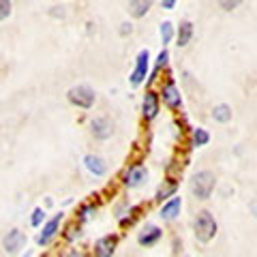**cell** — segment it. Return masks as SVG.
Returning a JSON list of instances; mask_svg holds the SVG:
<instances>
[{"mask_svg":"<svg viewBox=\"0 0 257 257\" xmlns=\"http://www.w3.org/2000/svg\"><path fill=\"white\" fill-rule=\"evenodd\" d=\"M214 184H216L214 174L204 170V172H197L195 176H193L191 191H193V195H195L197 199H208L212 195V191H214Z\"/></svg>","mask_w":257,"mask_h":257,"instance_id":"1","label":"cell"},{"mask_svg":"<svg viewBox=\"0 0 257 257\" xmlns=\"http://www.w3.org/2000/svg\"><path fill=\"white\" fill-rule=\"evenodd\" d=\"M193 227H195V238L199 242H210L216 236V221L208 210H202L195 216V225Z\"/></svg>","mask_w":257,"mask_h":257,"instance_id":"2","label":"cell"},{"mask_svg":"<svg viewBox=\"0 0 257 257\" xmlns=\"http://www.w3.org/2000/svg\"><path fill=\"white\" fill-rule=\"evenodd\" d=\"M67 96H69V101L73 103V105L82 107V109H90L94 105V90H92L90 86H86V84L73 86L67 92Z\"/></svg>","mask_w":257,"mask_h":257,"instance_id":"3","label":"cell"},{"mask_svg":"<svg viewBox=\"0 0 257 257\" xmlns=\"http://www.w3.org/2000/svg\"><path fill=\"white\" fill-rule=\"evenodd\" d=\"M148 50H142L138 54V60H135V69H133V73H131V84L133 86H140L144 79H146L148 75Z\"/></svg>","mask_w":257,"mask_h":257,"instance_id":"4","label":"cell"},{"mask_svg":"<svg viewBox=\"0 0 257 257\" xmlns=\"http://www.w3.org/2000/svg\"><path fill=\"white\" fill-rule=\"evenodd\" d=\"M60 221H62V214H56L54 219H50L45 225H43V231L39 234V238H37V242H39V246H45L50 240L58 234V227H60Z\"/></svg>","mask_w":257,"mask_h":257,"instance_id":"5","label":"cell"},{"mask_svg":"<svg viewBox=\"0 0 257 257\" xmlns=\"http://www.w3.org/2000/svg\"><path fill=\"white\" fill-rule=\"evenodd\" d=\"M24 244H26V234L20 229H11L5 238V251L7 253H18Z\"/></svg>","mask_w":257,"mask_h":257,"instance_id":"6","label":"cell"},{"mask_svg":"<svg viewBox=\"0 0 257 257\" xmlns=\"http://www.w3.org/2000/svg\"><path fill=\"white\" fill-rule=\"evenodd\" d=\"M116 244H118V236H105V238L96 240V244H94V253L99 255V257L114 255Z\"/></svg>","mask_w":257,"mask_h":257,"instance_id":"7","label":"cell"},{"mask_svg":"<svg viewBox=\"0 0 257 257\" xmlns=\"http://www.w3.org/2000/svg\"><path fill=\"white\" fill-rule=\"evenodd\" d=\"M159 105H161V99L157 92H146L144 96V118L146 120H152L157 114H159Z\"/></svg>","mask_w":257,"mask_h":257,"instance_id":"8","label":"cell"},{"mask_svg":"<svg viewBox=\"0 0 257 257\" xmlns=\"http://www.w3.org/2000/svg\"><path fill=\"white\" fill-rule=\"evenodd\" d=\"M161 236H163V231H161L157 225H146L138 240H140V244H142V246H152V244H157V242H159Z\"/></svg>","mask_w":257,"mask_h":257,"instance_id":"9","label":"cell"},{"mask_svg":"<svg viewBox=\"0 0 257 257\" xmlns=\"http://www.w3.org/2000/svg\"><path fill=\"white\" fill-rule=\"evenodd\" d=\"M90 126H92V135L96 140H107V138H111V122L107 118H94L92 122H90Z\"/></svg>","mask_w":257,"mask_h":257,"instance_id":"10","label":"cell"},{"mask_svg":"<svg viewBox=\"0 0 257 257\" xmlns=\"http://www.w3.org/2000/svg\"><path fill=\"white\" fill-rule=\"evenodd\" d=\"M163 101H165V105L167 107H172V109H178L180 105H182V96H180V92H178V88H176L174 84H167L165 88H163Z\"/></svg>","mask_w":257,"mask_h":257,"instance_id":"11","label":"cell"},{"mask_svg":"<svg viewBox=\"0 0 257 257\" xmlns=\"http://www.w3.org/2000/svg\"><path fill=\"white\" fill-rule=\"evenodd\" d=\"M180 208H182V199H180V197L170 199V202L163 204V208H161V219H165V221H174L176 216L180 214Z\"/></svg>","mask_w":257,"mask_h":257,"instance_id":"12","label":"cell"},{"mask_svg":"<svg viewBox=\"0 0 257 257\" xmlns=\"http://www.w3.org/2000/svg\"><path fill=\"white\" fill-rule=\"evenodd\" d=\"M152 7V0H128V13L133 18H144Z\"/></svg>","mask_w":257,"mask_h":257,"instance_id":"13","label":"cell"},{"mask_svg":"<svg viewBox=\"0 0 257 257\" xmlns=\"http://www.w3.org/2000/svg\"><path fill=\"white\" fill-rule=\"evenodd\" d=\"M84 163H86V167H88V172H92L94 176H103V174L107 172V165L103 163V159H101V157L88 155V157L84 159Z\"/></svg>","mask_w":257,"mask_h":257,"instance_id":"14","label":"cell"},{"mask_svg":"<svg viewBox=\"0 0 257 257\" xmlns=\"http://www.w3.org/2000/svg\"><path fill=\"white\" fill-rule=\"evenodd\" d=\"M191 37H193V24H191V22H180L178 32H176L178 45H180V47H187L189 41H191Z\"/></svg>","mask_w":257,"mask_h":257,"instance_id":"15","label":"cell"},{"mask_svg":"<svg viewBox=\"0 0 257 257\" xmlns=\"http://www.w3.org/2000/svg\"><path fill=\"white\" fill-rule=\"evenodd\" d=\"M146 170H144V167H140V165H135V167H131V170H128V174H126V184L128 187H140L142 184V180L146 178Z\"/></svg>","mask_w":257,"mask_h":257,"instance_id":"16","label":"cell"},{"mask_svg":"<svg viewBox=\"0 0 257 257\" xmlns=\"http://www.w3.org/2000/svg\"><path fill=\"white\" fill-rule=\"evenodd\" d=\"M212 118L216 122H229L231 120V107L229 105H216L212 109Z\"/></svg>","mask_w":257,"mask_h":257,"instance_id":"17","label":"cell"},{"mask_svg":"<svg viewBox=\"0 0 257 257\" xmlns=\"http://www.w3.org/2000/svg\"><path fill=\"white\" fill-rule=\"evenodd\" d=\"M210 142V135H208L206 128H195L193 131V146H206Z\"/></svg>","mask_w":257,"mask_h":257,"instance_id":"18","label":"cell"},{"mask_svg":"<svg viewBox=\"0 0 257 257\" xmlns=\"http://www.w3.org/2000/svg\"><path fill=\"white\" fill-rule=\"evenodd\" d=\"M176 189H178V184H176V182L165 184V187H161V189L157 191V199H159V202H163V199H167L170 195H174Z\"/></svg>","mask_w":257,"mask_h":257,"instance_id":"19","label":"cell"},{"mask_svg":"<svg viewBox=\"0 0 257 257\" xmlns=\"http://www.w3.org/2000/svg\"><path fill=\"white\" fill-rule=\"evenodd\" d=\"M172 37H174V26H172V22H163V24H161V41H163V43H170Z\"/></svg>","mask_w":257,"mask_h":257,"instance_id":"20","label":"cell"},{"mask_svg":"<svg viewBox=\"0 0 257 257\" xmlns=\"http://www.w3.org/2000/svg\"><path fill=\"white\" fill-rule=\"evenodd\" d=\"M11 15V0H0V22Z\"/></svg>","mask_w":257,"mask_h":257,"instance_id":"21","label":"cell"},{"mask_svg":"<svg viewBox=\"0 0 257 257\" xmlns=\"http://www.w3.org/2000/svg\"><path fill=\"white\" fill-rule=\"evenodd\" d=\"M240 3H242V0H219L221 9H225V11H234V9H238Z\"/></svg>","mask_w":257,"mask_h":257,"instance_id":"22","label":"cell"},{"mask_svg":"<svg viewBox=\"0 0 257 257\" xmlns=\"http://www.w3.org/2000/svg\"><path fill=\"white\" fill-rule=\"evenodd\" d=\"M43 219H45V212L41 210V208H35V212H32V219H30V223L35 225V227H39V225L43 223Z\"/></svg>","mask_w":257,"mask_h":257,"instance_id":"23","label":"cell"},{"mask_svg":"<svg viewBox=\"0 0 257 257\" xmlns=\"http://www.w3.org/2000/svg\"><path fill=\"white\" fill-rule=\"evenodd\" d=\"M167 58H170V54H167V50H163L159 54V58H157V71H161L167 64Z\"/></svg>","mask_w":257,"mask_h":257,"instance_id":"24","label":"cell"},{"mask_svg":"<svg viewBox=\"0 0 257 257\" xmlns=\"http://www.w3.org/2000/svg\"><path fill=\"white\" fill-rule=\"evenodd\" d=\"M92 210H94V206H86V208H82V219H88Z\"/></svg>","mask_w":257,"mask_h":257,"instance_id":"25","label":"cell"},{"mask_svg":"<svg viewBox=\"0 0 257 257\" xmlns=\"http://www.w3.org/2000/svg\"><path fill=\"white\" fill-rule=\"evenodd\" d=\"M131 24H122V28H120V32H122V35H131Z\"/></svg>","mask_w":257,"mask_h":257,"instance_id":"26","label":"cell"},{"mask_svg":"<svg viewBox=\"0 0 257 257\" xmlns=\"http://www.w3.org/2000/svg\"><path fill=\"white\" fill-rule=\"evenodd\" d=\"M176 0H163V9H174Z\"/></svg>","mask_w":257,"mask_h":257,"instance_id":"27","label":"cell"},{"mask_svg":"<svg viewBox=\"0 0 257 257\" xmlns=\"http://www.w3.org/2000/svg\"><path fill=\"white\" fill-rule=\"evenodd\" d=\"M251 212L255 214V219H257V199H253V202H251Z\"/></svg>","mask_w":257,"mask_h":257,"instance_id":"28","label":"cell"}]
</instances>
